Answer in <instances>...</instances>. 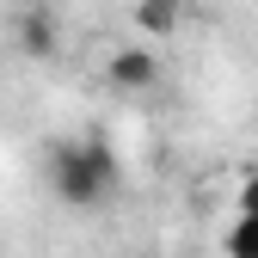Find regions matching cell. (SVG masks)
I'll list each match as a JSON object with an SVG mask.
<instances>
[{"label":"cell","mask_w":258,"mask_h":258,"mask_svg":"<svg viewBox=\"0 0 258 258\" xmlns=\"http://www.w3.org/2000/svg\"><path fill=\"white\" fill-rule=\"evenodd\" d=\"M129 19H136L142 37H178L184 19H190V0H136Z\"/></svg>","instance_id":"cell-4"},{"label":"cell","mask_w":258,"mask_h":258,"mask_svg":"<svg viewBox=\"0 0 258 258\" xmlns=\"http://www.w3.org/2000/svg\"><path fill=\"white\" fill-rule=\"evenodd\" d=\"M13 37H19V49H25L31 61H49V55L61 49V25H55L49 7H25V13L13 19Z\"/></svg>","instance_id":"cell-3"},{"label":"cell","mask_w":258,"mask_h":258,"mask_svg":"<svg viewBox=\"0 0 258 258\" xmlns=\"http://www.w3.org/2000/svg\"><path fill=\"white\" fill-rule=\"evenodd\" d=\"M105 80L117 92H148V86H160V55L148 43H117L105 61Z\"/></svg>","instance_id":"cell-2"},{"label":"cell","mask_w":258,"mask_h":258,"mask_svg":"<svg viewBox=\"0 0 258 258\" xmlns=\"http://www.w3.org/2000/svg\"><path fill=\"white\" fill-rule=\"evenodd\" d=\"M234 209H252V215H258V172H240V184H234Z\"/></svg>","instance_id":"cell-6"},{"label":"cell","mask_w":258,"mask_h":258,"mask_svg":"<svg viewBox=\"0 0 258 258\" xmlns=\"http://www.w3.org/2000/svg\"><path fill=\"white\" fill-rule=\"evenodd\" d=\"M221 252L228 258H258V215L252 209H234L228 228H221Z\"/></svg>","instance_id":"cell-5"},{"label":"cell","mask_w":258,"mask_h":258,"mask_svg":"<svg viewBox=\"0 0 258 258\" xmlns=\"http://www.w3.org/2000/svg\"><path fill=\"white\" fill-rule=\"evenodd\" d=\"M43 178L55 190V203L92 215V209H105L123 190V160H117V148L105 136H68V142H49Z\"/></svg>","instance_id":"cell-1"}]
</instances>
